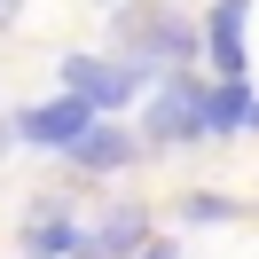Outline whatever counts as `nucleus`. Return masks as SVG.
Wrapping results in <instances>:
<instances>
[{"mask_svg": "<svg viewBox=\"0 0 259 259\" xmlns=\"http://www.w3.org/2000/svg\"><path fill=\"white\" fill-rule=\"evenodd\" d=\"M102 8H118V0H102Z\"/></svg>", "mask_w": 259, "mask_h": 259, "instance_id": "nucleus-14", "label": "nucleus"}, {"mask_svg": "<svg viewBox=\"0 0 259 259\" xmlns=\"http://www.w3.org/2000/svg\"><path fill=\"white\" fill-rule=\"evenodd\" d=\"M228 220H243L236 196H220V189H189L181 196V228H228Z\"/></svg>", "mask_w": 259, "mask_h": 259, "instance_id": "nucleus-10", "label": "nucleus"}, {"mask_svg": "<svg viewBox=\"0 0 259 259\" xmlns=\"http://www.w3.org/2000/svg\"><path fill=\"white\" fill-rule=\"evenodd\" d=\"M55 87H71V95H87L102 118L134 110V102L149 95V71H134L126 55H95V48H71L63 63H55Z\"/></svg>", "mask_w": 259, "mask_h": 259, "instance_id": "nucleus-3", "label": "nucleus"}, {"mask_svg": "<svg viewBox=\"0 0 259 259\" xmlns=\"http://www.w3.org/2000/svg\"><path fill=\"white\" fill-rule=\"evenodd\" d=\"M8 118H16V142H24V149H55V157H63L102 110H95L87 95H71V87H55L48 102H24V110H8Z\"/></svg>", "mask_w": 259, "mask_h": 259, "instance_id": "nucleus-4", "label": "nucleus"}, {"mask_svg": "<svg viewBox=\"0 0 259 259\" xmlns=\"http://www.w3.org/2000/svg\"><path fill=\"white\" fill-rule=\"evenodd\" d=\"M142 243H149V212L142 204H110L95 228H87L79 259H126V251H142Z\"/></svg>", "mask_w": 259, "mask_h": 259, "instance_id": "nucleus-9", "label": "nucleus"}, {"mask_svg": "<svg viewBox=\"0 0 259 259\" xmlns=\"http://www.w3.org/2000/svg\"><path fill=\"white\" fill-rule=\"evenodd\" d=\"M251 110H259L251 71H220V79L204 87V134H212V142H228V134H251Z\"/></svg>", "mask_w": 259, "mask_h": 259, "instance_id": "nucleus-7", "label": "nucleus"}, {"mask_svg": "<svg viewBox=\"0 0 259 259\" xmlns=\"http://www.w3.org/2000/svg\"><path fill=\"white\" fill-rule=\"evenodd\" d=\"M63 165L87 173V181H110V173H126V165H142V134L118 126V118H95V126L63 149Z\"/></svg>", "mask_w": 259, "mask_h": 259, "instance_id": "nucleus-5", "label": "nucleus"}, {"mask_svg": "<svg viewBox=\"0 0 259 259\" xmlns=\"http://www.w3.org/2000/svg\"><path fill=\"white\" fill-rule=\"evenodd\" d=\"M142 149H173V142H212L204 134V79L189 71H157L149 79V102H142Z\"/></svg>", "mask_w": 259, "mask_h": 259, "instance_id": "nucleus-2", "label": "nucleus"}, {"mask_svg": "<svg viewBox=\"0 0 259 259\" xmlns=\"http://www.w3.org/2000/svg\"><path fill=\"white\" fill-rule=\"evenodd\" d=\"M251 134H259V110H251Z\"/></svg>", "mask_w": 259, "mask_h": 259, "instance_id": "nucleus-13", "label": "nucleus"}, {"mask_svg": "<svg viewBox=\"0 0 259 259\" xmlns=\"http://www.w3.org/2000/svg\"><path fill=\"white\" fill-rule=\"evenodd\" d=\"M243 24H251V0H212L196 16V39H204V63L212 71H251V48H243Z\"/></svg>", "mask_w": 259, "mask_h": 259, "instance_id": "nucleus-6", "label": "nucleus"}, {"mask_svg": "<svg viewBox=\"0 0 259 259\" xmlns=\"http://www.w3.org/2000/svg\"><path fill=\"white\" fill-rule=\"evenodd\" d=\"M126 259H181L173 243H142V251H126Z\"/></svg>", "mask_w": 259, "mask_h": 259, "instance_id": "nucleus-11", "label": "nucleus"}, {"mask_svg": "<svg viewBox=\"0 0 259 259\" xmlns=\"http://www.w3.org/2000/svg\"><path fill=\"white\" fill-rule=\"evenodd\" d=\"M196 16L181 8V0H118L110 16V55H126L134 71H189L196 63Z\"/></svg>", "mask_w": 259, "mask_h": 259, "instance_id": "nucleus-1", "label": "nucleus"}, {"mask_svg": "<svg viewBox=\"0 0 259 259\" xmlns=\"http://www.w3.org/2000/svg\"><path fill=\"white\" fill-rule=\"evenodd\" d=\"M79 243H87V228L71 220L63 204H39L32 220L16 228V251H24V259H79Z\"/></svg>", "mask_w": 259, "mask_h": 259, "instance_id": "nucleus-8", "label": "nucleus"}, {"mask_svg": "<svg viewBox=\"0 0 259 259\" xmlns=\"http://www.w3.org/2000/svg\"><path fill=\"white\" fill-rule=\"evenodd\" d=\"M16 8H24V0H0V24H16Z\"/></svg>", "mask_w": 259, "mask_h": 259, "instance_id": "nucleus-12", "label": "nucleus"}]
</instances>
